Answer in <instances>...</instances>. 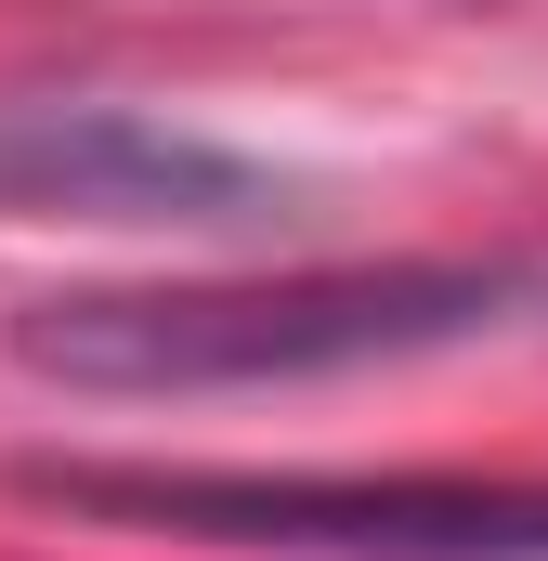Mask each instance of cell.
<instances>
[{
  "label": "cell",
  "mask_w": 548,
  "mask_h": 561,
  "mask_svg": "<svg viewBox=\"0 0 548 561\" xmlns=\"http://www.w3.org/2000/svg\"><path fill=\"white\" fill-rule=\"evenodd\" d=\"M510 327H548V262H287L183 287H53L13 300L0 353L53 392L157 405V392H313Z\"/></svg>",
  "instance_id": "cell-1"
},
{
  "label": "cell",
  "mask_w": 548,
  "mask_h": 561,
  "mask_svg": "<svg viewBox=\"0 0 548 561\" xmlns=\"http://www.w3.org/2000/svg\"><path fill=\"white\" fill-rule=\"evenodd\" d=\"M39 510L274 561H548V483L483 470H209V457H26Z\"/></svg>",
  "instance_id": "cell-2"
},
{
  "label": "cell",
  "mask_w": 548,
  "mask_h": 561,
  "mask_svg": "<svg viewBox=\"0 0 548 561\" xmlns=\"http://www.w3.org/2000/svg\"><path fill=\"white\" fill-rule=\"evenodd\" d=\"M0 222L287 236V222H313V183L196 118H144V105H92V92H0Z\"/></svg>",
  "instance_id": "cell-3"
}]
</instances>
